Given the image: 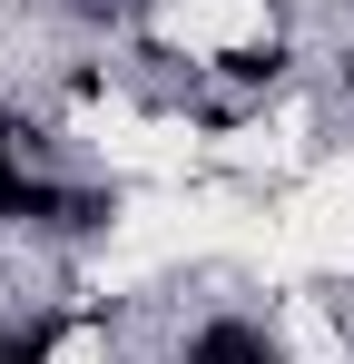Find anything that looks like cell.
I'll return each instance as SVG.
<instances>
[{
    "label": "cell",
    "instance_id": "277c9868",
    "mask_svg": "<svg viewBox=\"0 0 354 364\" xmlns=\"http://www.w3.org/2000/svg\"><path fill=\"white\" fill-rule=\"evenodd\" d=\"M0 364H50V335H0Z\"/></svg>",
    "mask_w": 354,
    "mask_h": 364
},
{
    "label": "cell",
    "instance_id": "8992f818",
    "mask_svg": "<svg viewBox=\"0 0 354 364\" xmlns=\"http://www.w3.org/2000/svg\"><path fill=\"white\" fill-rule=\"evenodd\" d=\"M345 109H354V50H345Z\"/></svg>",
    "mask_w": 354,
    "mask_h": 364
},
{
    "label": "cell",
    "instance_id": "52a82bcc",
    "mask_svg": "<svg viewBox=\"0 0 354 364\" xmlns=\"http://www.w3.org/2000/svg\"><path fill=\"white\" fill-rule=\"evenodd\" d=\"M128 10H158V0H128Z\"/></svg>",
    "mask_w": 354,
    "mask_h": 364
},
{
    "label": "cell",
    "instance_id": "3957f363",
    "mask_svg": "<svg viewBox=\"0 0 354 364\" xmlns=\"http://www.w3.org/2000/svg\"><path fill=\"white\" fill-rule=\"evenodd\" d=\"M217 69H227L236 89H276V79H286V50H276V40H246V50H217Z\"/></svg>",
    "mask_w": 354,
    "mask_h": 364
},
{
    "label": "cell",
    "instance_id": "6da1fadb",
    "mask_svg": "<svg viewBox=\"0 0 354 364\" xmlns=\"http://www.w3.org/2000/svg\"><path fill=\"white\" fill-rule=\"evenodd\" d=\"M187 364H286V345L266 325H246V315H207L187 335Z\"/></svg>",
    "mask_w": 354,
    "mask_h": 364
},
{
    "label": "cell",
    "instance_id": "7a4b0ae2",
    "mask_svg": "<svg viewBox=\"0 0 354 364\" xmlns=\"http://www.w3.org/2000/svg\"><path fill=\"white\" fill-rule=\"evenodd\" d=\"M20 197H30V138L0 109V227H20Z\"/></svg>",
    "mask_w": 354,
    "mask_h": 364
},
{
    "label": "cell",
    "instance_id": "5b68a950",
    "mask_svg": "<svg viewBox=\"0 0 354 364\" xmlns=\"http://www.w3.org/2000/svg\"><path fill=\"white\" fill-rule=\"evenodd\" d=\"M59 10H79V20H118L128 0H59Z\"/></svg>",
    "mask_w": 354,
    "mask_h": 364
}]
</instances>
